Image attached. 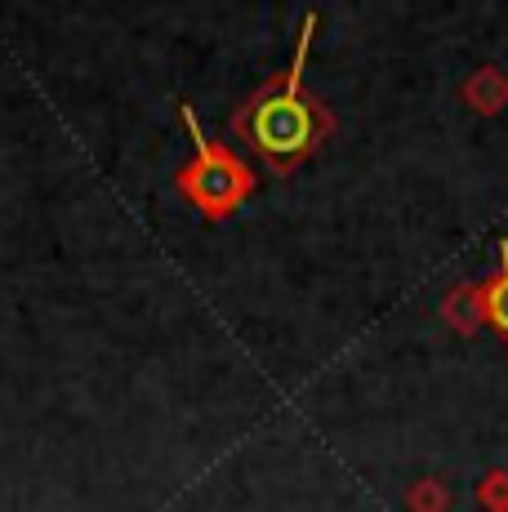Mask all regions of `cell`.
Returning <instances> with one entry per match:
<instances>
[{
    "mask_svg": "<svg viewBox=\"0 0 508 512\" xmlns=\"http://www.w3.org/2000/svg\"><path fill=\"white\" fill-rule=\"evenodd\" d=\"M482 312L508 339V245H500V268H495V277L482 285Z\"/></svg>",
    "mask_w": 508,
    "mask_h": 512,
    "instance_id": "obj_3",
    "label": "cell"
},
{
    "mask_svg": "<svg viewBox=\"0 0 508 512\" xmlns=\"http://www.w3.org/2000/svg\"><path fill=\"white\" fill-rule=\"evenodd\" d=\"M192 139H197V161L183 174V192H188L205 214H228L232 205L250 192V170L237 156L223 152V147L205 143L201 130H192Z\"/></svg>",
    "mask_w": 508,
    "mask_h": 512,
    "instance_id": "obj_2",
    "label": "cell"
},
{
    "mask_svg": "<svg viewBox=\"0 0 508 512\" xmlns=\"http://www.w3.org/2000/svg\"><path fill=\"white\" fill-rule=\"evenodd\" d=\"M312 27H317V18H308L304 32H299V49H295V63H290V72L277 76V81H272L263 94H254L250 107L237 116V134L277 174L295 170L304 156H312V147H317L330 130H335L326 107H321L317 98L304 94V58H308Z\"/></svg>",
    "mask_w": 508,
    "mask_h": 512,
    "instance_id": "obj_1",
    "label": "cell"
}]
</instances>
